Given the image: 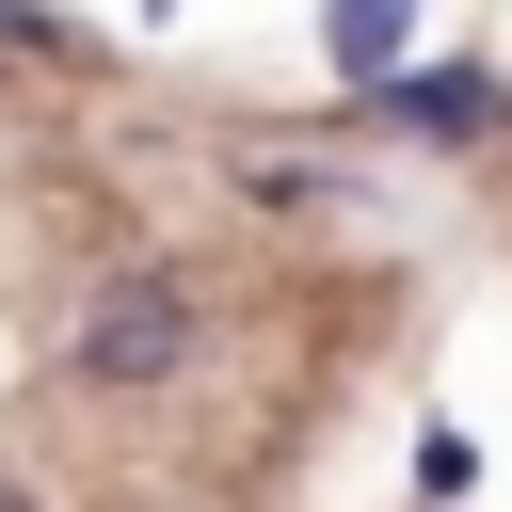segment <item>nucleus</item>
Masks as SVG:
<instances>
[{
  "label": "nucleus",
  "instance_id": "7ed1b4c3",
  "mask_svg": "<svg viewBox=\"0 0 512 512\" xmlns=\"http://www.w3.org/2000/svg\"><path fill=\"white\" fill-rule=\"evenodd\" d=\"M400 16H416V0H336V16H320V48H336L352 80H400Z\"/></svg>",
  "mask_w": 512,
  "mask_h": 512
},
{
  "label": "nucleus",
  "instance_id": "f257e3e1",
  "mask_svg": "<svg viewBox=\"0 0 512 512\" xmlns=\"http://www.w3.org/2000/svg\"><path fill=\"white\" fill-rule=\"evenodd\" d=\"M64 368H80L96 400L176 384V368H192V288H176V272H112V288L80 304V336H64Z\"/></svg>",
  "mask_w": 512,
  "mask_h": 512
},
{
  "label": "nucleus",
  "instance_id": "f03ea898",
  "mask_svg": "<svg viewBox=\"0 0 512 512\" xmlns=\"http://www.w3.org/2000/svg\"><path fill=\"white\" fill-rule=\"evenodd\" d=\"M384 112L432 128V144H464V128H496V80H480V64H432V80H384Z\"/></svg>",
  "mask_w": 512,
  "mask_h": 512
}]
</instances>
